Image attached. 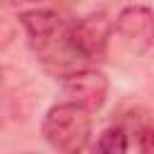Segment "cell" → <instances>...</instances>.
<instances>
[{
  "label": "cell",
  "mask_w": 154,
  "mask_h": 154,
  "mask_svg": "<svg viewBox=\"0 0 154 154\" xmlns=\"http://www.w3.org/2000/svg\"><path fill=\"white\" fill-rule=\"evenodd\" d=\"M116 31L132 51H147L154 43V10L144 5H130L120 10Z\"/></svg>",
  "instance_id": "obj_5"
},
{
  "label": "cell",
  "mask_w": 154,
  "mask_h": 154,
  "mask_svg": "<svg viewBox=\"0 0 154 154\" xmlns=\"http://www.w3.org/2000/svg\"><path fill=\"white\" fill-rule=\"evenodd\" d=\"M10 2H41V0H10Z\"/></svg>",
  "instance_id": "obj_8"
},
{
  "label": "cell",
  "mask_w": 154,
  "mask_h": 154,
  "mask_svg": "<svg viewBox=\"0 0 154 154\" xmlns=\"http://www.w3.org/2000/svg\"><path fill=\"white\" fill-rule=\"evenodd\" d=\"M113 22L103 12L87 14L70 24V46L77 60H101L108 48Z\"/></svg>",
  "instance_id": "obj_3"
},
{
  "label": "cell",
  "mask_w": 154,
  "mask_h": 154,
  "mask_svg": "<svg viewBox=\"0 0 154 154\" xmlns=\"http://www.w3.org/2000/svg\"><path fill=\"white\" fill-rule=\"evenodd\" d=\"M140 152L154 154V125H147L140 130Z\"/></svg>",
  "instance_id": "obj_7"
},
{
  "label": "cell",
  "mask_w": 154,
  "mask_h": 154,
  "mask_svg": "<svg viewBox=\"0 0 154 154\" xmlns=\"http://www.w3.org/2000/svg\"><path fill=\"white\" fill-rule=\"evenodd\" d=\"M43 140L58 154H82L91 140V116L77 103H55L41 123Z\"/></svg>",
  "instance_id": "obj_2"
},
{
  "label": "cell",
  "mask_w": 154,
  "mask_h": 154,
  "mask_svg": "<svg viewBox=\"0 0 154 154\" xmlns=\"http://www.w3.org/2000/svg\"><path fill=\"white\" fill-rule=\"evenodd\" d=\"M63 96L67 103H77L87 111L101 108L108 96V79L99 70H75L63 77Z\"/></svg>",
  "instance_id": "obj_4"
},
{
  "label": "cell",
  "mask_w": 154,
  "mask_h": 154,
  "mask_svg": "<svg viewBox=\"0 0 154 154\" xmlns=\"http://www.w3.org/2000/svg\"><path fill=\"white\" fill-rule=\"evenodd\" d=\"M91 154H128V132L118 125L106 128L91 147Z\"/></svg>",
  "instance_id": "obj_6"
},
{
  "label": "cell",
  "mask_w": 154,
  "mask_h": 154,
  "mask_svg": "<svg viewBox=\"0 0 154 154\" xmlns=\"http://www.w3.org/2000/svg\"><path fill=\"white\" fill-rule=\"evenodd\" d=\"M29 46L46 65H72L77 55L70 46V24L51 10H31L19 14Z\"/></svg>",
  "instance_id": "obj_1"
}]
</instances>
